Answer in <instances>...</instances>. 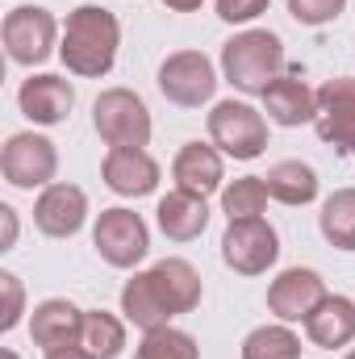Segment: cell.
I'll use <instances>...</instances> for the list:
<instances>
[{"label": "cell", "instance_id": "17", "mask_svg": "<svg viewBox=\"0 0 355 359\" xmlns=\"http://www.w3.org/2000/svg\"><path fill=\"white\" fill-rule=\"evenodd\" d=\"M84 330V309L72 305L67 297H46L42 305H34L29 313V339L42 351H59V347H76Z\"/></svg>", "mask_w": 355, "mask_h": 359}, {"label": "cell", "instance_id": "28", "mask_svg": "<svg viewBox=\"0 0 355 359\" xmlns=\"http://www.w3.org/2000/svg\"><path fill=\"white\" fill-rule=\"evenodd\" d=\"M343 8H347V0H288V17L297 25H309V29L339 21Z\"/></svg>", "mask_w": 355, "mask_h": 359}, {"label": "cell", "instance_id": "32", "mask_svg": "<svg viewBox=\"0 0 355 359\" xmlns=\"http://www.w3.org/2000/svg\"><path fill=\"white\" fill-rule=\"evenodd\" d=\"M46 359H92V355L84 351V347H80V343H76V347H59V351H46Z\"/></svg>", "mask_w": 355, "mask_h": 359}, {"label": "cell", "instance_id": "6", "mask_svg": "<svg viewBox=\"0 0 355 359\" xmlns=\"http://www.w3.org/2000/svg\"><path fill=\"white\" fill-rule=\"evenodd\" d=\"M92 247H96V255H100L109 268L130 271L151 255V230H147L142 213H134V209H126V205H113V209H100V213H96Z\"/></svg>", "mask_w": 355, "mask_h": 359}, {"label": "cell", "instance_id": "19", "mask_svg": "<svg viewBox=\"0 0 355 359\" xmlns=\"http://www.w3.org/2000/svg\"><path fill=\"white\" fill-rule=\"evenodd\" d=\"M209 196H196V192H184V188H172L168 196H159L155 205V222L159 230L172 238V243H192L205 234L209 226Z\"/></svg>", "mask_w": 355, "mask_h": 359}, {"label": "cell", "instance_id": "35", "mask_svg": "<svg viewBox=\"0 0 355 359\" xmlns=\"http://www.w3.org/2000/svg\"><path fill=\"white\" fill-rule=\"evenodd\" d=\"M343 359H355V347H351V351H347V355H343Z\"/></svg>", "mask_w": 355, "mask_h": 359}, {"label": "cell", "instance_id": "25", "mask_svg": "<svg viewBox=\"0 0 355 359\" xmlns=\"http://www.w3.org/2000/svg\"><path fill=\"white\" fill-rule=\"evenodd\" d=\"M243 359H301V334L288 322L255 326L243 339Z\"/></svg>", "mask_w": 355, "mask_h": 359}, {"label": "cell", "instance_id": "22", "mask_svg": "<svg viewBox=\"0 0 355 359\" xmlns=\"http://www.w3.org/2000/svg\"><path fill=\"white\" fill-rule=\"evenodd\" d=\"M264 180H267L272 201H280V205H288V209L314 205V201H318V192H322L318 172H314L309 163H301V159H280V163H272Z\"/></svg>", "mask_w": 355, "mask_h": 359}, {"label": "cell", "instance_id": "2", "mask_svg": "<svg viewBox=\"0 0 355 359\" xmlns=\"http://www.w3.org/2000/svg\"><path fill=\"white\" fill-rule=\"evenodd\" d=\"M288 72L284 42L272 29H243L222 46V80L243 96H264Z\"/></svg>", "mask_w": 355, "mask_h": 359}, {"label": "cell", "instance_id": "14", "mask_svg": "<svg viewBox=\"0 0 355 359\" xmlns=\"http://www.w3.org/2000/svg\"><path fill=\"white\" fill-rule=\"evenodd\" d=\"M100 176L109 184V192L138 201V196H151V192L159 188V176H163V172H159V163H155L151 151L113 147V151L105 155V163H100Z\"/></svg>", "mask_w": 355, "mask_h": 359}, {"label": "cell", "instance_id": "4", "mask_svg": "<svg viewBox=\"0 0 355 359\" xmlns=\"http://www.w3.org/2000/svg\"><path fill=\"white\" fill-rule=\"evenodd\" d=\"M205 126H209V142L239 163H251L267 151V117L251 100H217Z\"/></svg>", "mask_w": 355, "mask_h": 359}, {"label": "cell", "instance_id": "21", "mask_svg": "<svg viewBox=\"0 0 355 359\" xmlns=\"http://www.w3.org/2000/svg\"><path fill=\"white\" fill-rule=\"evenodd\" d=\"M151 276H155V284H159V292H163V301H168V309L172 313H192L196 305H201V271L192 268L188 259H180V255H168V259H159V264H151Z\"/></svg>", "mask_w": 355, "mask_h": 359}, {"label": "cell", "instance_id": "23", "mask_svg": "<svg viewBox=\"0 0 355 359\" xmlns=\"http://www.w3.org/2000/svg\"><path fill=\"white\" fill-rule=\"evenodd\" d=\"M318 230L335 251H355V188H335L322 201Z\"/></svg>", "mask_w": 355, "mask_h": 359}, {"label": "cell", "instance_id": "31", "mask_svg": "<svg viewBox=\"0 0 355 359\" xmlns=\"http://www.w3.org/2000/svg\"><path fill=\"white\" fill-rule=\"evenodd\" d=\"M0 226H4L0 251H13V243H17V209L13 205H0Z\"/></svg>", "mask_w": 355, "mask_h": 359}, {"label": "cell", "instance_id": "27", "mask_svg": "<svg viewBox=\"0 0 355 359\" xmlns=\"http://www.w3.org/2000/svg\"><path fill=\"white\" fill-rule=\"evenodd\" d=\"M134 359H201V347L180 326H155V330H142Z\"/></svg>", "mask_w": 355, "mask_h": 359}, {"label": "cell", "instance_id": "16", "mask_svg": "<svg viewBox=\"0 0 355 359\" xmlns=\"http://www.w3.org/2000/svg\"><path fill=\"white\" fill-rule=\"evenodd\" d=\"M226 155L213 147V142H184L172 159V180L184 192H196V196H213L226 188Z\"/></svg>", "mask_w": 355, "mask_h": 359}, {"label": "cell", "instance_id": "24", "mask_svg": "<svg viewBox=\"0 0 355 359\" xmlns=\"http://www.w3.org/2000/svg\"><path fill=\"white\" fill-rule=\"evenodd\" d=\"M80 347L92 359H117L126 351V322L117 313H105V309H84Z\"/></svg>", "mask_w": 355, "mask_h": 359}, {"label": "cell", "instance_id": "7", "mask_svg": "<svg viewBox=\"0 0 355 359\" xmlns=\"http://www.w3.org/2000/svg\"><path fill=\"white\" fill-rule=\"evenodd\" d=\"M155 84H159L168 104H176V109H201V104H209L217 96L222 76H217V67H213V59L205 50H176V55H168L159 63Z\"/></svg>", "mask_w": 355, "mask_h": 359}, {"label": "cell", "instance_id": "3", "mask_svg": "<svg viewBox=\"0 0 355 359\" xmlns=\"http://www.w3.org/2000/svg\"><path fill=\"white\" fill-rule=\"evenodd\" d=\"M92 130L100 134V142L113 147H138L147 151L151 142V109L134 88H105L92 100Z\"/></svg>", "mask_w": 355, "mask_h": 359}, {"label": "cell", "instance_id": "26", "mask_svg": "<svg viewBox=\"0 0 355 359\" xmlns=\"http://www.w3.org/2000/svg\"><path fill=\"white\" fill-rule=\"evenodd\" d=\"M267 201H272V192H267V180L264 176H239L234 184H226V188H222V213H226V222L264 217Z\"/></svg>", "mask_w": 355, "mask_h": 359}, {"label": "cell", "instance_id": "29", "mask_svg": "<svg viewBox=\"0 0 355 359\" xmlns=\"http://www.w3.org/2000/svg\"><path fill=\"white\" fill-rule=\"evenodd\" d=\"M0 297H4V305H0V334H8L25 318V288H21V280L13 271H0Z\"/></svg>", "mask_w": 355, "mask_h": 359}, {"label": "cell", "instance_id": "18", "mask_svg": "<svg viewBox=\"0 0 355 359\" xmlns=\"http://www.w3.org/2000/svg\"><path fill=\"white\" fill-rule=\"evenodd\" d=\"M301 326H305V339H309L318 351L351 347L355 343V301L343 297V292H326V301H322Z\"/></svg>", "mask_w": 355, "mask_h": 359}, {"label": "cell", "instance_id": "9", "mask_svg": "<svg viewBox=\"0 0 355 359\" xmlns=\"http://www.w3.org/2000/svg\"><path fill=\"white\" fill-rule=\"evenodd\" d=\"M280 259V234L267 217H243L226 222L222 234V264L239 276H264Z\"/></svg>", "mask_w": 355, "mask_h": 359}, {"label": "cell", "instance_id": "10", "mask_svg": "<svg viewBox=\"0 0 355 359\" xmlns=\"http://www.w3.org/2000/svg\"><path fill=\"white\" fill-rule=\"evenodd\" d=\"M314 130L326 147L355 159V76H335L318 88Z\"/></svg>", "mask_w": 355, "mask_h": 359}, {"label": "cell", "instance_id": "12", "mask_svg": "<svg viewBox=\"0 0 355 359\" xmlns=\"http://www.w3.org/2000/svg\"><path fill=\"white\" fill-rule=\"evenodd\" d=\"M88 222V192L80 184H67V180H55L38 192L34 201V226L46 234V238H76Z\"/></svg>", "mask_w": 355, "mask_h": 359}, {"label": "cell", "instance_id": "33", "mask_svg": "<svg viewBox=\"0 0 355 359\" xmlns=\"http://www.w3.org/2000/svg\"><path fill=\"white\" fill-rule=\"evenodd\" d=\"M163 4H168L172 13H196V8H201L205 0H163Z\"/></svg>", "mask_w": 355, "mask_h": 359}, {"label": "cell", "instance_id": "8", "mask_svg": "<svg viewBox=\"0 0 355 359\" xmlns=\"http://www.w3.org/2000/svg\"><path fill=\"white\" fill-rule=\"evenodd\" d=\"M0 176H4V184H13L21 192L55 184V176H59V151H55V142L46 134H34V130L8 134V142L0 151Z\"/></svg>", "mask_w": 355, "mask_h": 359}, {"label": "cell", "instance_id": "1", "mask_svg": "<svg viewBox=\"0 0 355 359\" xmlns=\"http://www.w3.org/2000/svg\"><path fill=\"white\" fill-rule=\"evenodd\" d=\"M121 46V21L100 8V4H80L67 13L63 38H59V59L72 76L80 80H100L113 72Z\"/></svg>", "mask_w": 355, "mask_h": 359}, {"label": "cell", "instance_id": "34", "mask_svg": "<svg viewBox=\"0 0 355 359\" xmlns=\"http://www.w3.org/2000/svg\"><path fill=\"white\" fill-rule=\"evenodd\" d=\"M0 359H21V355H17L13 347H0Z\"/></svg>", "mask_w": 355, "mask_h": 359}, {"label": "cell", "instance_id": "11", "mask_svg": "<svg viewBox=\"0 0 355 359\" xmlns=\"http://www.w3.org/2000/svg\"><path fill=\"white\" fill-rule=\"evenodd\" d=\"M322 301H326V280L314 268H284L267 284V313L288 326L305 322Z\"/></svg>", "mask_w": 355, "mask_h": 359}, {"label": "cell", "instance_id": "13", "mask_svg": "<svg viewBox=\"0 0 355 359\" xmlns=\"http://www.w3.org/2000/svg\"><path fill=\"white\" fill-rule=\"evenodd\" d=\"M260 100H264L267 121H272V126H284V130L314 126V117H318V92L305 84L301 67H288L280 80H272V88H267Z\"/></svg>", "mask_w": 355, "mask_h": 359}, {"label": "cell", "instance_id": "5", "mask_svg": "<svg viewBox=\"0 0 355 359\" xmlns=\"http://www.w3.org/2000/svg\"><path fill=\"white\" fill-rule=\"evenodd\" d=\"M59 38H63L59 34V21L42 4H17V8L4 13L0 42H4V55L17 67H38L51 55H59Z\"/></svg>", "mask_w": 355, "mask_h": 359}, {"label": "cell", "instance_id": "30", "mask_svg": "<svg viewBox=\"0 0 355 359\" xmlns=\"http://www.w3.org/2000/svg\"><path fill=\"white\" fill-rule=\"evenodd\" d=\"M217 4V17L226 25H251L255 17H264L272 0H213Z\"/></svg>", "mask_w": 355, "mask_h": 359}, {"label": "cell", "instance_id": "20", "mask_svg": "<svg viewBox=\"0 0 355 359\" xmlns=\"http://www.w3.org/2000/svg\"><path fill=\"white\" fill-rule=\"evenodd\" d=\"M121 318H126L130 326H138V330L172 326V318H176V313L168 309V301H163V292H159V284H155L151 268L134 271V276L121 284Z\"/></svg>", "mask_w": 355, "mask_h": 359}, {"label": "cell", "instance_id": "15", "mask_svg": "<svg viewBox=\"0 0 355 359\" xmlns=\"http://www.w3.org/2000/svg\"><path fill=\"white\" fill-rule=\"evenodd\" d=\"M17 109H21L34 126H59V121H67L72 109H76V88H72V80L51 76V72L29 76V80H21V88H17Z\"/></svg>", "mask_w": 355, "mask_h": 359}]
</instances>
